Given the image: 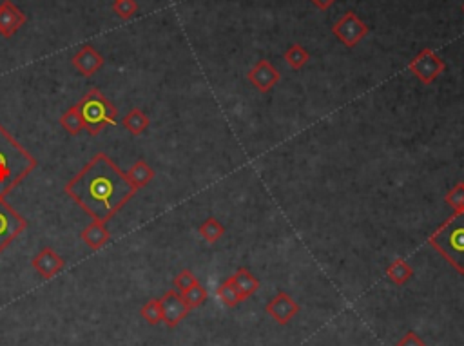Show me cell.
I'll list each match as a JSON object with an SVG mask.
<instances>
[{"label": "cell", "instance_id": "ba28073f", "mask_svg": "<svg viewBox=\"0 0 464 346\" xmlns=\"http://www.w3.org/2000/svg\"><path fill=\"white\" fill-rule=\"evenodd\" d=\"M103 62L105 60H103L102 55H100L93 46H89V44L82 46V48L75 53L73 58H71V64H73L84 76H93L95 73H98L103 67Z\"/></svg>", "mask_w": 464, "mask_h": 346}, {"label": "cell", "instance_id": "52a82bcc", "mask_svg": "<svg viewBox=\"0 0 464 346\" xmlns=\"http://www.w3.org/2000/svg\"><path fill=\"white\" fill-rule=\"evenodd\" d=\"M26 15L22 13L11 0H4L0 4V35L4 39H11L26 24Z\"/></svg>", "mask_w": 464, "mask_h": 346}, {"label": "cell", "instance_id": "d6986e66", "mask_svg": "<svg viewBox=\"0 0 464 346\" xmlns=\"http://www.w3.org/2000/svg\"><path fill=\"white\" fill-rule=\"evenodd\" d=\"M181 298H183V301L187 303V307L196 308L200 307V305H203V301L207 299V292L200 283H196V285L191 286L189 290H185L183 294H181Z\"/></svg>", "mask_w": 464, "mask_h": 346}, {"label": "cell", "instance_id": "44dd1931", "mask_svg": "<svg viewBox=\"0 0 464 346\" xmlns=\"http://www.w3.org/2000/svg\"><path fill=\"white\" fill-rule=\"evenodd\" d=\"M218 295H219V299L227 305V307H234V305H238L241 301V295L238 294V290L234 288V285L231 283V279L219 286Z\"/></svg>", "mask_w": 464, "mask_h": 346}, {"label": "cell", "instance_id": "d4e9b609", "mask_svg": "<svg viewBox=\"0 0 464 346\" xmlns=\"http://www.w3.org/2000/svg\"><path fill=\"white\" fill-rule=\"evenodd\" d=\"M408 276H410L408 267H404L403 263H396L390 269V277L396 283H404V281H406V279H408Z\"/></svg>", "mask_w": 464, "mask_h": 346}, {"label": "cell", "instance_id": "4fadbf2b", "mask_svg": "<svg viewBox=\"0 0 464 346\" xmlns=\"http://www.w3.org/2000/svg\"><path fill=\"white\" fill-rule=\"evenodd\" d=\"M125 174H127V180H129L131 185H133L136 191L138 189H142V187H146L147 183L155 178V171L150 169L149 165H147L143 160H138L136 164L131 167L129 173Z\"/></svg>", "mask_w": 464, "mask_h": 346}, {"label": "cell", "instance_id": "cb8c5ba5", "mask_svg": "<svg viewBox=\"0 0 464 346\" xmlns=\"http://www.w3.org/2000/svg\"><path fill=\"white\" fill-rule=\"evenodd\" d=\"M200 230H202L203 238H207V239H209V241L216 239L219 236V234H221V227H219L214 220L207 221L205 225H203Z\"/></svg>", "mask_w": 464, "mask_h": 346}, {"label": "cell", "instance_id": "9c48e42d", "mask_svg": "<svg viewBox=\"0 0 464 346\" xmlns=\"http://www.w3.org/2000/svg\"><path fill=\"white\" fill-rule=\"evenodd\" d=\"M31 265H33V269L37 270L44 279H51V277H55L56 274L64 269L65 261L64 258L56 254L53 248H42L39 254L34 255Z\"/></svg>", "mask_w": 464, "mask_h": 346}, {"label": "cell", "instance_id": "5bb4252c", "mask_svg": "<svg viewBox=\"0 0 464 346\" xmlns=\"http://www.w3.org/2000/svg\"><path fill=\"white\" fill-rule=\"evenodd\" d=\"M122 124H124L125 131H129L133 136H138L149 127V117L140 109H131L129 113L124 117Z\"/></svg>", "mask_w": 464, "mask_h": 346}, {"label": "cell", "instance_id": "7a4b0ae2", "mask_svg": "<svg viewBox=\"0 0 464 346\" xmlns=\"http://www.w3.org/2000/svg\"><path fill=\"white\" fill-rule=\"evenodd\" d=\"M37 169V158L24 149L0 124V199L20 185Z\"/></svg>", "mask_w": 464, "mask_h": 346}, {"label": "cell", "instance_id": "8992f818", "mask_svg": "<svg viewBox=\"0 0 464 346\" xmlns=\"http://www.w3.org/2000/svg\"><path fill=\"white\" fill-rule=\"evenodd\" d=\"M366 31L368 29H366L365 24H363L352 11H348L334 26V35L337 36L344 46H348V48L356 46V44L366 35Z\"/></svg>", "mask_w": 464, "mask_h": 346}, {"label": "cell", "instance_id": "2e32d148", "mask_svg": "<svg viewBox=\"0 0 464 346\" xmlns=\"http://www.w3.org/2000/svg\"><path fill=\"white\" fill-rule=\"evenodd\" d=\"M231 283L234 285V288L238 290V294L241 295V299L247 298V295H250V294H254V292L258 290V281L254 279V276H250L249 272H245V270L238 272L236 276L232 277Z\"/></svg>", "mask_w": 464, "mask_h": 346}, {"label": "cell", "instance_id": "ac0fdd59", "mask_svg": "<svg viewBox=\"0 0 464 346\" xmlns=\"http://www.w3.org/2000/svg\"><path fill=\"white\" fill-rule=\"evenodd\" d=\"M142 319H146V323L149 325H158L162 321V305H160V299H150L142 307Z\"/></svg>", "mask_w": 464, "mask_h": 346}, {"label": "cell", "instance_id": "9a60e30c", "mask_svg": "<svg viewBox=\"0 0 464 346\" xmlns=\"http://www.w3.org/2000/svg\"><path fill=\"white\" fill-rule=\"evenodd\" d=\"M250 80L254 84H258L262 89H266V87H271L278 80V73H276V69L269 62L262 60L250 73Z\"/></svg>", "mask_w": 464, "mask_h": 346}, {"label": "cell", "instance_id": "7402d4cb", "mask_svg": "<svg viewBox=\"0 0 464 346\" xmlns=\"http://www.w3.org/2000/svg\"><path fill=\"white\" fill-rule=\"evenodd\" d=\"M285 57H287L288 64L292 65V67H301V65L309 60V53L301 48V46H292V48L288 49Z\"/></svg>", "mask_w": 464, "mask_h": 346}, {"label": "cell", "instance_id": "277c9868", "mask_svg": "<svg viewBox=\"0 0 464 346\" xmlns=\"http://www.w3.org/2000/svg\"><path fill=\"white\" fill-rule=\"evenodd\" d=\"M27 229V221L4 199H0V252H4L13 239Z\"/></svg>", "mask_w": 464, "mask_h": 346}, {"label": "cell", "instance_id": "484cf974", "mask_svg": "<svg viewBox=\"0 0 464 346\" xmlns=\"http://www.w3.org/2000/svg\"><path fill=\"white\" fill-rule=\"evenodd\" d=\"M397 346H425V342L421 341V338H419L417 333L410 332L406 333V338L397 342Z\"/></svg>", "mask_w": 464, "mask_h": 346}, {"label": "cell", "instance_id": "4316f807", "mask_svg": "<svg viewBox=\"0 0 464 346\" xmlns=\"http://www.w3.org/2000/svg\"><path fill=\"white\" fill-rule=\"evenodd\" d=\"M456 232L451 236V245L453 248H459V252H464V230H456Z\"/></svg>", "mask_w": 464, "mask_h": 346}, {"label": "cell", "instance_id": "ffe728a7", "mask_svg": "<svg viewBox=\"0 0 464 346\" xmlns=\"http://www.w3.org/2000/svg\"><path fill=\"white\" fill-rule=\"evenodd\" d=\"M112 11H115L122 20H129L138 13L136 0H115L112 4Z\"/></svg>", "mask_w": 464, "mask_h": 346}, {"label": "cell", "instance_id": "30bf717a", "mask_svg": "<svg viewBox=\"0 0 464 346\" xmlns=\"http://www.w3.org/2000/svg\"><path fill=\"white\" fill-rule=\"evenodd\" d=\"M443 69V60H441L434 51H430V49H425V51L419 53L417 58H413L412 62V71L417 76H421L425 82H430L432 78L437 76Z\"/></svg>", "mask_w": 464, "mask_h": 346}, {"label": "cell", "instance_id": "3957f363", "mask_svg": "<svg viewBox=\"0 0 464 346\" xmlns=\"http://www.w3.org/2000/svg\"><path fill=\"white\" fill-rule=\"evenodd\" d=\"M77 109L82 117L84 129L91 136H98L105 127L116 124V117H118L115 105L98 89L87 93L77 104Z\"/></svg>", "mask_w": 464, "mask_h": 346}, {"label": "cell", "instance_id": "7c38bea8", "mask_svg": "<svg viewBox=\"0 0 464 346\" xmlns=\"http://www.w3.org/2000/svg\"><path fill=\"white\" fill-rule=\"evenodd\" d=\"M109 238H111V234H109L108 227H105V223H102V221L93 220V223H89V225L82 230V241L86 243L87 247L93 248V251H98V248L105 247Z\"/></svg>", "mask_w": 464, "mask_h": 346}, {"label": "cell", "instance_id": "8fae6325", "mask_svg": "<svg viewBox=\"0 0 464 346\" xmlns=\"http://www.w3.org/2000/svg\"><path fill=\"white\" fill-rule=\"evenodd\" d=\"M297 305L294 303L292 299L288 298L287 294H278L274 299L271 301V305L266 307V312L271 314L272 317H274L278 323H288L290 321V317H294L297 314Z\"/></svg>", "mask_w": 464, "mask_h": 346}, {"label": "cell", "instance_id": "83f0119b", "mask_svg": "<svg viewBox=\"0 0 464 346\" xmlns=\"http://www.w3.org/2000/svg\"><path fill=\"white\" fill-rule=\"evenodd\" d=\"M319 9H328L332 4H334L335 0H312Z\"/></svg>", "mask_w": 464, "mask_h": 346}, {"label": "cell", "instance_id": "603a6c76", "mask_svg": "<svg viewBox=\"0 0 464 346\" xmlns=\"http://www.w3.org/2000/svg\"><path fill=\"white\" fill-rule=\"evenodd\" d=\"M196 277L193 276V272L191 270H183V272H180L176 276V279H174V286H176L178 290H180V294H183L185 290H189L191 286L196 285Z\"/></svg>", "mask_w": 464, "mask_h": 346}, {"label": "cell", "instance_id": "6da1fadb", "mask_svg": "<svg viewBox=\"0 0 464 346\" xmlns=\"http://www.w3.org/2000/svg\"><path fill=\"white\" fill-rule=\"evenodd\" d=\"M64 191L93 220L102 223H108L136 194L127 174L103 152H98Z\"/></svg>", "mask_w": 464, "mask_h": 346}, {"label": "cell", "instance_id": "5b68a950", "mask_svg": "<svg viewBox=\"0 0 464 346\" xmlns=\"http://www.w3.org/2000/svg\"><path fill=\"white\" fill-rule=\"evenodd\" d=\"M160 305H162V321L169 328H174L176 325H180V321L191 310L183 301V298H181L180 292H174V290H169L167 294L160 299Z\"/></svg>", "mask_w": 464, "mask_h": 346}, {"label": "cell", "instance_id": "f1b7e54d", "mask_svg": "<svg viewBox=\"0 0 464 346\" xmlns=\"http://www.w3.org/2000/svg\"><path fill=\"white\" fill-rule=\"evenodd\" d=\"M463 11H464V6H463Z\"/></svg>", "mask_w": 464, "mask_h": 346}, {"label": "cell", "instance_id": "e0dca14e", "mask_svg": "<svg viewBox=\"0 0 464 346\" xmlns=\"http://www.w3.org/2000/svg\"><path fill=\"white\" fill-rule=\"evenodd\" d=\"M60 124L62 127H64L65 131H67L69 135H80L84 129V121H82V117H80V113H78L77 105H73V107L69 109V111H65L64 117L60 118Z\"/></svg>", "mask_w": 464, "mask_h": 346}]
</instances>
